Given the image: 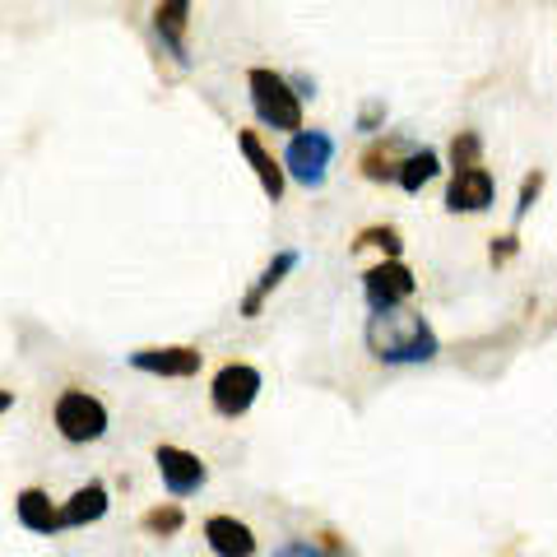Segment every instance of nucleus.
<instances>
[{
    "instance_id": "1",
    "label": "nucleus",
    "mask_w": 557,
    "mask_h": 557,
    "mask_svg": "<svg viewBox=\"0 0 557 557\" xmlns=\"http://www.w3.org/2000/svg\"><path fill=\"white\" fill-rule=\"evenodd\" d=\"M368 348L391 368H409L437 358V335L418 311H386V317H368Z\"/></svg>"
},
{
    "instance_id": "2",
    "label": "nucleus",
    "mask_w": 557,
    "mask_h": 557,
    "mask_svg": "<svg viewBox=\"0 0 557 557\" xmlns=\"http://www.w3.org/2000/svg\"><path fill=\"white\" fill-rule=\"evenodd\" d=\"M247 94H251V112L260 126L270 131H302V94H293V84L278 70L256 65L247 75Z\"/></svg>"
},
{
    "instance_id": "3",
    "label": "nucleus",
    "mask_w": 557,
    "mask_h": 557,
    "mask_svg": "<svg viewBox=\"0 0 557 557\" xmlns=\"http://www.w3.org/2000/svg\"><path fill=\"white\" fill-rule=\"evenodd\" d=\"M51 418H57V432H61V437L75 442V446L98 442L102 432H108V405H102L98 395H89V391H61Z\"/></svg>"
},
{
    "instance_id": "4",
    "label": "nucleus",
    "mask_w": 557,
    "mask_h": 557,
    "mask_svg": "<svg viewBox=\"0 0 557 557\" xmlns=\"http://www.w3.org/2000/svg\"><path fill=\"white\" fill-rule=\"evenodd\" d=\"M413 288H418V278H413V270L405 265V260H381V265H372L368 274H362V298H368L372 317L399 311L413 298Z\"/></svg>"
},
{
    "instance_id": "5",
    "label": "nucleus",
    "mask_w": 557,
    "mask_h": 557,
    "mask_svg": "<svg viewBox=\"0 0 557 557\" xmlns=\"http://www.w3.org/2000/svg\"><path fill=\"white\" fill-rule=\"evenodd\" d=\"M260 395V372L251 362H228V368H219L214 381H209V405L214 413L223 418H242Z\"/></svg>"
},
{
    "instance_id": "6",
    "label": "nucleus",
    "mask_w": 557,
    "mask_h": 557,
    "mask_svg": "<svg viewBox=\"0 0 557 557\" xmlns=\"http://www.w3.org/2000/svg\"><path fill=\"white\" fill-rule=\"evenodd\" d=\"M330 159H335V139H330L325 131H307V126L293 135L288 149H284V168L293 172V182H302V186H321Z\"/></svg>"
},
{
    "instance_id": "7",
    "label": "nucleus",
    "mask_w": 557,
    "mask_h": 557,
    "mask_svg": "<svg viewBox=\"0 0 557 557\" xmlns=\"http://www.w3.org/2000/svg\"><path fill=\"white\" fill-rule=\"evenodd\" d=\"M153 465H159V479L172 497H196L205 479H209V469L205 460L196 456V450H182V446H159L153 450Z\"/></svg>"
},
{
    "instance_id": "8",
    "label": "nucleus",
    "mask_w": 557,
    "mask_h": 557,
    "mask_svg": "<svg viewBox=\"0 0 557 557\" xmlns=\"http://www.w3.org/2000/svg\"><path fill=\"white\" fill-rule=\"evenodd\" d=\"M131 368L135 372H149V376H172V381H186L200 372V348L196 344H168V348H135Z\"/></svg>"
},
{
    "instance_id": "9",
    "label": "nucleus",
    "mask_w": 557,
    "mask_h": 557,
    "mask_svg": "<svg viewBox=\"0 0 557 557\" xmlns=\"http://www.w3.org/2000/svg\"><path fill=\"white\" fill-rule=\"evenodd\" d=\"M497 200V182L487 168H474V172H456L446 186V209L450 214H483V209H493Z\"/></svg>"
},
{
    "instance_id": "10",
    "label": "nucleus",
    "mask_w": 557,
    "mask_h": 557,
    "mask_svg": "<svg viewBox=\"0 0 557 557\" xmlns=\"http://www.w3.org/2000/svg\"><path fill=\"white\" fill-rule=\"evenodd\" d=\"M205 544L214 548V557H251L256 534H251V525H242L237 516H209L205 520Z\"/></svg>"
},
{
    "instance_id": "11",
    "label": "nucleus",
    "mask_w": 557,
    "mask_h": 557,
    "mask_svg": "<svg viewBox=\"0 0 557 557\" xmlns=\"http://www.w3.org/2000/svg\"><path fill=\"white\" fill-rule=\"evenodd\" d=\"M237 149L247 153V163L256 168V177H260V190H265V196L278 205L284 200V186H288V177H284V168H278V159L274 153L260 145V135L256 131H237Z\"/></svg>"
},
{
    "instance_id": "12",
    "label": "nucleus",
    "mask_w": 557,
    "mask_h": 557,
    "mask_svg": "<svg viewBox=\"0 0 557 557\" xmlns=\"http://www.w3.org/2000/svg\"><path fill=\"white\" fill-rule=\"evenodd\" d=\"M112 507V497H108V483H84L70 493V502L61 507V530H84V525H94V520H102Z\"/></svg>"
},
{
    "instance_id": "13",
    "label": "nucleus",
    "mask_w": 557,
    "mask_h": 557,
    "mask_svg": "<svg viewBox=\"0 0 557 557\" xmlns=\"http://www.w3.org/2000/svg\"><path fill=\"white\" fill-rule=\"evenodd\" d=\"M186 24H190L186 0H163V5H153V28H159L168 57L177 65H190V57H186Z\"/></svg>"
},
{
    "instance_id": "14",
    "label": "nucleus",
    "mask_w": 557,
    "mask_h": 557,
    "mask_svg": "<svg viewBox=\"0 0 557 557\" xmlns=\"http://www.w3.org/2000/svg\"><path fill=\"white\" fill-rule=\"evenodd\" d=\"M293 265H298V251H278V256L270 260V265L260 270V278H256V284L247 288V298H242V317H247V321H256L260 311H265L270 293H274V288L284 284L288 274H293Z\"/></svg>"
},
{
    "instance_id": "15",
    "label": "nucleus",
    "mask_w": 557,
    "mask_h": 557,
    "mask_svg": "<svg viewBox=\"0 0 557 557\" xmlns=\"http://www.w3.org/2000/svg\"><path fill=\"white\" fill-rule=\"evenodd\" d=\"M14 516H20V525L33 530V534H57L61 530V507L42 493V487H24V493L14 497Z\"/></svg>"
},
{
    "instance_id": "16",
    "label": "nucleus",
    "mask_w": 557,
    "mask_h": 557,
    "mask_svg": "<svg viewBox=\"0 0 557 557\" xmlns=\"http://www.w3.org/2000/svg\"><path fill=\"white\" fill-rule=\"evenodd\" d=\"M442 172V159L432 149H409L405 159H399V172H395V182H399V190H409V196H418L432 177Z\"/></svg>"
},
{
    "instance_id": "17",
    "label": "nucleus",
    "mask_w": 557,
    "mask_h": 557,
    "mask_svg": "<svg viewBox=\"0 0 557 557\" xmlns=\"http://www.w3.org/2000/svg\"><path fill=\"white\" fill-rule=\"evenodd\" d=\"M399 172V145L395 139H376V145L362 153V177L368 182H395Z\"/></svg>"
},
{
    "instance_id": "18",
    "label": "nucleus",
    "mask_w": 557,
    "mask_h": 557,
    "mask_svg": "<svg viewBox=\"0 0 557 557\" xmlns=\"http://www.w3.org/2000/svg\"><path fill=\"white\" fill-rule=\"evenodd\" d=\"M362 247H381L386 251V260H399V251H405V237H399V228H391V223H372V228H362L354 237V251Z\"/></svg>"
},
{
    "instance_id": "19",
    "label": "nucleus",
    "mask_w": 557,
    "mask_h": 557,
    "mask_svg": "<svg viewBox=\"0 0 557 557\" xmlns=\"http://www.w3.org/2000/svg\"><path fill=\"white\" fill-rule=\"evenodd\" d=\"M145 534H153V539H168V534H177L182 525H186V511L177 507V502H163V507H153V511H145Z\"/></svg>"
},
{
    "instance_id": "20",
    "label": "nucleus",
    "mask_w": 557,
    "mask_h": 557,
    "mask_svg": "<svg viewBox=\"0 0 557 557\" xmlns=\"http://www.w3.org/2000/svg\"><path fill=\"white\" fill-rule=\"evenodd\" d=\"M479 153H483L479 131H460L456 139H450V168H456V172H474V168H483V163H479Z\"/></svg>"
},
{
    "instance_id": "21",
    "label": "nucleus",
    "mask_w": 557,
    "mask_h": 557,
    "mask_svg": "<svg viewBox=\"0 0 557 557\" xmlns=\"http://www.w3.org/2000/svg\"><path fill=\"white\" fill-rule=\"evenodd\" d=\"M539 196H544V172H530V177L525 182H520V196H516V219H525L530 214V209H534V200Z\"/></svg>"
},
{
    "instance_id": "22",
    "label": "nucleus",
    "mask_w": 557,
    "mask_h": 557,
    "mask_svg": "<svg viewBox=\"0 0 557 557\" xmlns=\"http://www.w3.org/2000/svg\"><path fill=\"white\" fill-rule=\"evenodd\" d=\"M516 251H520V237L507 233V237H493V251H487V260H493V265H507Z\"/></svg>"
},
{
    "instance_id": "23",
    "label": "nucleus",
    "mask_w": 557,
    "mask_h": 557,
    "mask_svg": "<svg viewBox=\"0 0 557 557\" xmlns=\"http://www.w3.org/2000/svg\"><path fill=\"white\" fill-rule=\"evenodd\" d=\"M274 557H330L321 544H311V539H293V544H284Z\"/></svg>"
},
{
    "instance_id": "24",
    "label": "nucleus",
    "mask_w": 557,
    "mask_h": 557,
    "mask_svg": "<svg viewBox=\"0 0 557 557\" xmlns=\"http://www.w3.org/2000/svg\"><path fill=\"white\" fill-rule=\"evenodd\" d=\"M381 121H386V102H368V108H362V116H358V131H376Z\"/></svg>"
},
{
    "instance_id": "25",
    "label": "nucleus",
    "mask_w": 557,
    "mask_h": 557,
    "mask_svg": "<svg viewBox=\"0 0 557 557\" xmlns=\"http://www.w3.org/2000/svg\"><path fill=\"white\" fill-rule=\"evenodd\" d=\"M10 409H14V391L0 386V413H10Z\"/></svg>"
}]
</instances>
